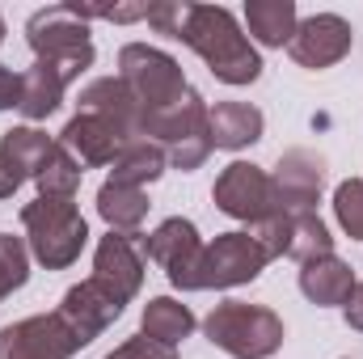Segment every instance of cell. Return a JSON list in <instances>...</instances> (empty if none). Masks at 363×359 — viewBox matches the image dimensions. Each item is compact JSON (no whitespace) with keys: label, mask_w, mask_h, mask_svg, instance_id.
<instances>
[{"label":"cell","mask_w":363,"mask_h":359,"mask_svg":"<svg viewBox=\"0 0 363 359\" xmlns=\"http://www.w3.org/2000/svg\"><path fill=\"white\" fill-rule=\"evenodd\" d=\"M140 254L152 258L157 267L169 275V283L182 292H194V275H199V258H203V241H199V228L190 220H165L157 233H148L140 241Z\"/></svg>","instance_id":"obj_10"},{"label":"cell","mask_w":363,"mask_h":359,"mask_svg":"<svg viewBox=\"0 0 363 359\" xmlns=\"http://www.w3.org/2000/svg\"><path fill=\"white\" fill-rule=\"evenodd\" d=\"M274 194H279V207L291 216V211H313V203L321 199V186H325V161L308 148H291L279 157L274 165Z\"/></svg>","instance_id":"obj_13"},{"label":"cell","mask_w":363,"mask_h":359,"mask_svg":"<svg viewBox=\"0 0 363 359\" xmlns=\"http://www.w3.org/2000/svg\"><path fill=\"white\" fill-rule=\"evenodd\" d=\"M300 292H304L313 304H321V309L347 304L351 292H355V270L347 267L342 258H334V254L313 258V263H304V270H300Z\"/></svg>","instance_id":"obj_18"},{"label":"cell","mask_w":363,"mask_h":359,"mask_svg":"<svg viewBox=\"0 0 363 359\" xmlns=\"http://www.w3.org/2000/svg\"><path fill=\"white\" fill-rule=\"evenodd\" d=\"M245 26L262 47H287L296 34V4L291 0H250Z\"/></svg>","instance_id":"obj_23"},{"label":"cell","mask_w":363,"mask_h":359,"mask_svg":"<svg viewBox=\"0 0 363 359\" xmlns=\"http://www.w3.org/2000/svg\"><path fill=\"white\" fill-rule=\"evenodd\" d=\"M267 250L250 237V233H220L211 245H203L199 275H194V292L203 287H241L254 283L267 270Z\"/></svg>","instance_id":"obj_8"},{"label":"cell","mask_w":363,"mask_h":359,"mask_svg":"<svg viewBox=\"0 0 363 359\" xmlns=\"http://www.w3.org/2000/svg\"><path fill=\"white\" fill-rule=\"evenodd\" d=\"M81 110L110 118L114 127H123V136H127V140L144 136V127H148V110L135 101V93L127 89L118 77H101V81H89V85L81 89Z\"/></svg>","instance_id":"obj_16"},{"label":"cell","mask_w":363,"mask_h":359,"mask_svg":"<svg viewBox=\"0 0 363 359\" xmlns=\"http://www.w3.org/2000/svg\"><path fill=\"white\" fill-rule=\"evenodd\" d=\"M165 148L157 144V140H148V136H140V140H127L123 144V153L114 157V165H110V178L114 182H127V186H148V182H157L165 174Z\"/></svg>","instance_id":"obj_21"},{"label":"cell","mask_w":363,"mask_h":359,"mask_svg":"<svg viewBox=\"0 0 363 359\" xmlns=\"http://www.w3.org/2000/svg\"><path fill=\"white\" fill-rule=\"evenodd\" d=\"M207 123H211V148H228V153L258 144L267 127L262 110L250 101H216L207 110Z\"/></svg>","instance_id":"obj_17"},{"label":"cell","mask_w":363,"mask_h":359,"mask_svg":"<svg viewBox=\"0 0 363 359\" xmlns=\"http://www.w3.org/2000/svg\"><path fill=\"white\" fill-rule=\"evenodd\" d=\"M135 237L131 233H106L97 241V254H93V279L118 304H127L140 292V283H144V254L135 250Z\"/></svg>","instance_id":"obj_12"},{"label":"cell","mask_w":363,"mask_h":359,"mask_svg":"<svg viewBox=\"0 0 363 359\" xmlns=\"http://www.w3.org/2000/svg\"><path fill=\"white\" fill-rule=\"evenodd\" d=\"M211 199H216V207H220L224 216L245 220L250 228L262 224V220H271V216H283L271 174L258 170V165H250V161L224 165L220 178H216V186H211Z\"/></svg>","instance_id":"obj_7"},{"label":"cell","mask_w":363,"mask_h":359,"mask_svg":"<svg viewBox=\"0 0 363 359\" xmlns=\"http://www.w3.org/2000/svg\"><path fill=\"white\" fill-rule=\"evenodd\" d=\"M148 140H157L165 148V161L190 174L207 161L211 153V123H207V101L194 89H186L174 110H161V114H148V127H144Z\"/></svg>","instance_id":"obj_5"},{"label":"cell","mask_w":363,"mask_h":359,"mask_svg":"<svg viewBox=\"0 0 363 359\" xmlns=\"http://www.w3.org/2000/svg\"><path fill=\"white\" fill-rule=\"evenodd\" d=\"M97 216L110 224V233H140L144 216H148V194L140 186H127V182L106 178L97 190Z\"/></svg>","instance_id":"obj_19"},{"label":"cell","mask_w":363,"mask_h":359,"mask_svg":"<svg viewBox=\"0 0 363 359\" xmlns=\"http://www.w3.org/2000/svg\"><path fill=\"white\" fill-rule=\"evenodd\" d=\"M106 359H178V351L165 347V343H152V338L135 334V338H127L118 351H110Z\"/></svg>","instance_id":"obj_30"},{"label":"cell","mask_w":363,"mask_h":359,"mask_svg":"<svg viewBox=\"0 0 363 359\" xmlns=\"http://www.w3.org/2000/svg\"><path fill=\"white\" fill-rule=\"evenodd\" d=\"M203 334L211 347L228 351L233 359H271L283 347V317L267 304H245V300H224L207 313Z\"/></svg>","instance_id":"obj_3"},{"label":"cell","mask_w":363,"mask_h":359,"mask_svg":"<svg viewBox=\"0 0 363 359\" xmlns=\"http://www.w3.org/2000/svg\"><path fill=\"white\" fill-rule=\"evenodd\" d=\"M81 178H85V170H81V161L68 153V148H60L55 144V153L47 157V165L38 170V194H55V199H77V190H81Z\"/></svg>","instance_id":"obj_26"},{"label":"cell","mask_w":363,"mask_h":359,"mask_svg":"<svg viewBox=\"0 0 363 359\" xmlns=\"http://www.w3.org/2000/svg\"><path fill=\"white\" fill-rule=\"evenodd\" d=\"M135 140H140V136H135ZM123 144H127L123 127H114L110 118L89 114V110H81L77 118H68V127L60 131V148H68V153L81 161V170L114 165V157L123 153Z\"/></svg>","instance_id":"obj_14"},{"label":"cell","mask_w":363,"mask_h":359,"mask_svg":"<svg viewBox=\"0 0 363 359\" xmlns=\"http://www.w3.org/2000/svg\"><path fill=\"white\" fill-rule=\"evenodd\" d=\"M21 224L30 237V254L47 270L72 267L89 241V224L77 207V199H55V194H38L34 203L21 207Z\"/></svg>","instance_id":"obj_2"},{"label":"cell","mask_w":363,"mask_h":359,"mask_svg":"<svg viewBox=\"0 0 363 359\" xmlns=\"http://www.w3.org/2000/svg\"><path fill=\"white\" fill-rule=\"evenodd\" d=\"M178 38L224 85H254L262 77V60H258L254 43L241 34L237 17L224 4H186Z\"/></svg>","instance_id":"obj_1"},{"label":"cell","mask_w":363,"mask_h":359,"mask_svg":"<svg viewBox=\"0 0 363 359\" xmlns=\"http://www.w3.org/2000/svg\"><path fill=\"white\" fill-rule=\"evenodd\" d=\"M342 309H347V326L363 334V283H355V292H351V300Z\"/></svg>","instance_id":"obj_34"},{"label":"cell","mask_w":363,"mask_h":359,"mask_svg":"<svg viewBox=\"0 0 363 359\" xmlns=\"http://www.w3.org/2000/svg\"><path fill=\"white\" fill-rule=\"evenodd\" d=\"M13 106H21V72L0 68V110H13Z\"/></svg>","instance_id":"obj_32"},{"label":"cell","mask_w":363,"mask_h":359,"mask_svg":"<svg viewBox=\"0 0 363 359\" xmlns=\"http://www.w3.org/2000/svg\"><path fill=\"white\" fill-rule=\"evenodd\" d=\"M250 237L267 250V258H283V254H287V237H291V216L283 211V216H271V220L254 224Z\"/></svg>","instance_id":"obj_29"},{"label":"cell","mask_w":363,"mask_h":359,"mask_svg":"<svg viewBox=\"0 0 363 359\" xmlns=\"http://www.w3.org/2000/svg\"><path fill=\"white\" fill-rule=\"evenodd\" d=\"M118 81L135 93V101L148 110V114H161V110H174L182 97H186V77H182V64L174 55H165L161 47H148V43H127L118 51Z\"/></svg>","instance_id":"obj_6"},{"label":"cell","mask_w":363,"mask_h":359,"mask_svg":"<svg viewBox=\"0 0 363 359\" xmlns=\"http://www.w3.org/2000/svg\"><path fill=\"white\" fill-rule=\"evenodd\" d=\"M182 17H186V4L182 0H165V4H148V26H157L161 34H169V38H178L182 30Z\"/></svg>","instance_id":"obj_31"},{"label":"cell","mask_w":363,"mask_h":359,"mask_svg":"<svg viewBox=\"0 0 363 359\" xmlns=\"http://www.w3.org/2000/svg\"><path fill=\"white\" fill-rule=\"evenodd\" d=\"M21 182H26V174H21V170H17V165L0 153V199H13Z\"/></svg>","instance_id":"obj_33"},{"label":"cell","mask_w":363,"mask_h":359,"mask_svg":"<svg viewBox=\"0 0 363 359\" xmlns=\"http://www.w3.org/2000/svg\"><path fill=\"white\" fill-rule=\"evenodd\" d=\"M334 216L347 237L363 241V178H347L334 190Z\"/></svg>","instance_id":"obj_28"},{"label":"cell","mask_w":363,"mask_h":359,"mask_svg":"<svg viewBox=\"0 0 363 359\" xmlns=\"http://www.w3.org/2000/svg\"><path fill=\"white\" fill-rule=\"evenodd\" d=\"M140 330H144V338H152V343L178 347L182 338H190V330H194V313H190L182 300H174V296H152V300L144 304Z\"/></svg>","instance_id":"obj_22"},{"label":"cell","mask_w":363,"mask_h":359,"mask_svg":"<svg viewBox=\"0 0 363 359\" xmlns=\"http://www.w3.org/2000/svg\"><path fill=\"white\" fill-rule=\"evenodd\" d=\"M55 313L68 321V330L81 338V347H89L106 326H114V321H118L123 304H118V300L97 283V279H85V283H77V287H68V292H64V300H60V309H55Z\"/></svg>","instance_id":"obj_15"},{"label":"cell","mask_w":363,"mask_h":359,"mask_svg":"<svg viewBox=\"0 0 363 359\" xmlns=\"http://www.w3.org/2000/svg\"><path fill=\"white\" fill-rule=\"evenodd\" d=\"M64 89H68V81H64L51 64L34 60V68L21 72V106H17V110H21L30 123H38V118H47V114L60 110Z\"/></svg>","instance_id":"obj_20"},{"label":"cell","mask_w":363,"mask_h":359,"mask_svg":"<svg viewBox=\"0 0 363 359\" xmlns=\"http://www.w3.org/2000/svg\"><path fill=\"white\" fill-rule=\"evenodd\" d=\"M351 43H355V34L338 13H317V17L296 21V34H291L287 51H291V60L300 68L321 72V68H334L351 51Z\"/></svg>","instance_id":"obj_11"},{"label":"cell","mask_w":363,"mask_h":359,"mask_svg":"<svg viewBox=\"0 0 363 359\" xmlns=\"http://www.w3.org/2000/svg\"><path fill=\"white\" fill-rule=\"evenodd\" d=\"M0 43H4V17H0Z\"/></svg>","instance_id":"obj_35"},{"label":"cell","mask_w":363,"mask_h":359,"mask_svg":"<svg viewBox=\"0 0 363 359\" xmlns=\"http://www.w3.org/2000/svg\"><path fill=\"white\" fill-rule=\"evenodd\" d=\"M334 254V237L325 228V220L317 211H291V237H287V258H296L300 267L313 258Z\"/></svg>","instance_id":"obj_25"},{"label":"cell","mask_w":363,"mask_h":359,"mask_svg":"<svg viewBox=\"0 0 363 359\" xmlns=\"http://www.w3.org/2000/svg\"><path fill=\"white\" fill-rule=\"evenodd\" d=\"M26 279H30V254H26L21 237L0 233V300H4L9 292L26 287Z\"/></svg>","instance_id":"obj_27"},{"label":"cell","mask_w":363,"mask_h":359,"mask_svg":"<svg viewBox=\"0 0 363 359\" xmlns=\"http://www.w3.org/2000/svg\"><path fill=\"white\" fill-rule=\"evenodd\" d=\"M81 351V338L68 330L60 313L21 317L0 330V359H72Z\"/></svg>","instance_id":"obj_9"},{"label":"cell","mask_w":363,"mask_h":359,"mask_svg":"<svg viewBox=\"0 0 363 359\" xmlns=\"http://www.w3.org/2000/svg\"><path fill=\"white\" fill-rule=\"evenodd\" d=\"M55 144H60V140H51V136L38 131V127H13V131L0 136V153H4L26 178H38V170L47 165V157L55 153Z\"/></svg>","instance_id":"obj_24"},{"label":"cell","mask_w":363,"mask_h":359,"mask_svg":"<svg viewBox=\"0 0 363 359\" xmlns=\"http://www.w3.org/2000/svg\"><path fill=\"white\" fill-rule=\"evenodd\" d=\"M26 38L34 47V60L51 64L68 85L93 68V43H89V26L85 17L72 9V4H51V9H38L30 21H26Z\"/></svg>","instance_id":"obj_4"}]
</instances>
